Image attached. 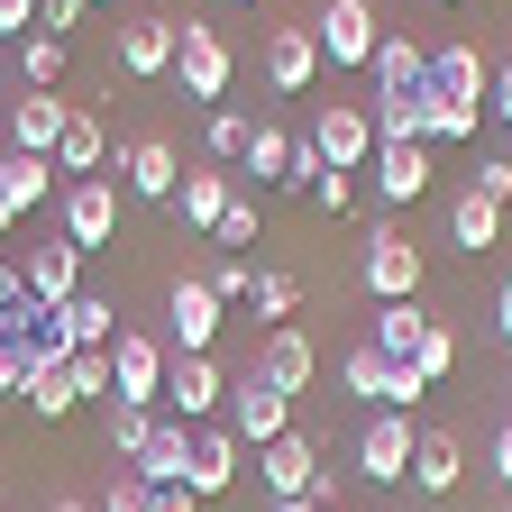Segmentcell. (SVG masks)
<instances>
[{
	"label": "cell",
	"mask_w": 512,
	"mask_h": 512,
	"mask_svg": "<svg viewBox=\"0 0 512 512\" xmlns=\"http://www.w3.org/2000/svg\"><path fill=\"white\" fill-rule=\"evenodd\" d=\"M165 375H174V348L165 339H147V330H119L110 339V403L165 412Z\"/></svg>",
	"instance_id": "cell-3"
},
{
	"label": "cell",
	"mask_w": 512,
	"mask_h": 512,
	"mask_svg": "<svg viewBox=\"0 0 512 512\" xmlns=\"http://www.w3.org/2000/svg\"><path fill=\"white\" fill-rule=\"evenodd\" d=\"M430 183H439L430 147H375V192H384V202H394V211H412V202H421Z\"/></svg>",
	"instance_id": "cell-23"
},
{
	"label": "cell",
	"mask_w": 512,
	"mask_h": 512,
	"mask_svg": "<svg viewBox=\"0 0 512 512\" xmlns=\"http://www.w3.org/2000/svg\"><path fill=\"white\" fill-rule=\"evenodd\" d=\"M339 384H348L357 403H375V412H412V403L430 394V384H421L412 366H394V357H384V348H366V339L339 357Z\"/></svg>",
	"instance_id": "cell-5"
},
{
	"label": "cell",
	"mask_w": 512,
	"mask_h": 512,
	"mask_svg": "<svg viewBox=\"0 0 512 512\" xmlns=\"http://www.w3.org/2000/svg\"><path fill=\"white\" fill-rule=\"evenodd\" d=\"M156 421H165V412H138V403H110V458H128V467H138V448L156 439Z\"/></svg>",
	"instance_id": "cell-38"
},
{
	"label": "cell",
	"mask_w": 512,
	"mask_h": 512,
	"mask_svg": "<svg viewBox=\"0 0 512 512\" xmlns=\"http://www.w3.org/2000/svg\"><path fill=\"white\" fill-rule=\"evenodd\" d=\"M110 156H119V138H110V128L92 119V110H74V119H64V138H55V174H110Z\"/></svg>",
	"instance_id": "cell-22"
},
{
	"label": "cell",
	"mask_w": 512,
	"mask_h": 512,
	"mask_svg": "<svg viewBox=\"0 0 512 512\" xmlns=\"http://www.w3.org/2000/svg\"><path fill=\"white\" fill-rule=\"evenodd\" d=\"M238 10H256V0H238Z\"/></svg>",
	"instance_id": "cell-57"
},
{
	"label": "cell",
	"mask_w": 512,
	"mask_h": 512,
	"mask_svg": "<svg viewBox=\"0 0 512 512\" xmlns=\"http://www.w3.org/2000/svg\"><path fill=\"white\" fill-rule=\"evenodd\" d=\"M275 512H320V503H311V494H284V503H275Z\"/></svg>",
	"instance_id": "cell-56"
},
{
	"label": "cell",
	"mask_w": 512,
	"mask_h": 512,
	"mask_svg": "<svg viewBox=\"0 0 512 512\" xmlns=\"http://www.w3.org/2000/svg\"><path fill=\"white\" fill-rule=\"evenodd\" d=\"M64 238H74L83 256H101V247L119 238V183H110V174L64 183Z\"/></svg>",
	"instance_id": "cell-13"
},
{
	"label": "cell",
	"mask_w": 512,
	"mask_h": 512,
	"mask_svg": "<svg viewBox=\"0 0 512 512\" xmlns=\"http://www.w3.org/2000/svg\"><path fill=\"white\" fill-rule=\"evenodd\" d=\"M467 192H485V202H494V211H503V202H512V156H485V165H476V183H467Z\"/></svg>",
	"instance_id": "cell-45"
},
{
	"label": "cell",
	"mask_w": 512,
	"mask_h": 512,
	"mask_svg": "<svg viewBox=\"0 0 512 512\" xmlns=\"http://www.w3.org/2000/svg\"><path fill=\"white\" fill-rule=\"evenodd\" d=\"M293 128H275V119H256L247 128V156H238V174H256V183H293Z\"/></svg>",
	"instance_id": "cell-27"
},
{
	"label": "cell",
	"mask_w": 512,
	"mask_h": 512,
	"mask_svg": "<svg viewBox=\"0 0 512 512\" xmlns=\"http://www.w3.org/2000/svg\"><path fill=\"white\" fill-rule=\"evenodd\" d=\"M311 202H320V211H330V220H339V211L357 202V183H348V174H330V165H320V174H311Z\"/></svg>",
	"instance_id": "cell-46"
},
{
	"label": "cell",
	"mask_w": 512,
	"mask_h": 512,
	"mask_svg": "<svg viewBox=\"0 0 512 512\" xmlns=\"http://www.w3.org/2000/svg\"><path fill=\"white\" fill-rule=\"evenodd\" d=\"M256 320H275V330H284V320L302 311V275H284V266H256Z\"/></svg>",
	"instance_id": "cell-35"
},
{
	"label": "cell",
	"mask_w": 512,
	"mask_h": 512,
	"mask_svg": "<svg viewBox=\"0 0 512 512\" xmlns=\"http://www.w3.org/2000/svg\"><path fill=\"white\" fill-rule=\"evenodd\" d=\"M156 512H202V494H192V485H165V494H156Z\"/></svg>",
	"instance_id": "cell-51"
},
{
	"label": "cell",
	"mask_w": 512,
	"mask_h": 512,
	"mask_svg": "<svg viewBox=\"0 0 512 512\" xmlns=\"http://www.w3.org/2000/svg\"><path fill=\"white\" fill-rule=\"evenodd\" d=\"M64 119H74V101H55V92H28V101H10L0 138H10V156H46V165H55V138H64Z\"/></svg>",
	"instance_id": "cell-17"
},
{
	"label": "cell",
	"mask_w": 512,
	"mask_h": 512,
	"mask_svg": "<svg viewBox=\"0 0 512 512\" xmlns=\"http://www.w3.org/2000/svg\"><path fill=\"white\" fill-rule=\"evenodd\" d=\"M64 330H74V348H110L119 339V302L110 293H74L64 302Z\"/></svg>",
	"instance_id": "cell-30"
},
{
	"label": "cell",
	"mask_w": 512,
	"mask_h": 512,
	"mask_svg": "<svg viewBox=\"0 0 512 512\" xmlns=\"http://www.w3.org/2000/svg\"><path fill=\"white\" fill-rule=\"evenodd\" d=\"M128 476H147L156 494L183 485V476H192V430H183V421H156V439L138 448V467H128Z\"/></svg>",
	"instance_id": "cell-26"
},
{
	"label": "cell",
	"mask_w": 512,
	"mask_h": 512,
	"mask_svg": "<svg viewBox=\"0 0 512 512\" xmlns=\"http://www.w3.org/2000/svg\"><path fill=\"white\" fill-rule=\"evenodd\" d=\"M37 28V0H0V37H28Z\"/></svg>",
	"instance_id": "cell-50"
},
{
	"label": "cell",
	"mask_w": 512,
	"mask_h": 512,
	"mask_svg": "<svg viewBox=\"0 0 512 512\" xmlns=\"http://www.w3.org/2000/svg\"><path fill=\"white\" fill-rule=\"evenodd\" d=\"M10 229H19V211H10V192H0V247H10Z\"/></svg>",
	"instance_id": "cell-55"
},
{
	"label": "cell",
	"mask_w": 512,
	"mask_h": 512,
	"mask_svg": "<svg viewBox=\"0 0 512 512\" xmlns=\"http://www.w3.org/2000/svg\"><path fill=\"white\" fill-rule=\"evenodd\" d=\"M46 512H101V503H83V494H55V503H46Z\"/></svg>",
	"instance_id": "cell-54"
},
{
	"label": "cell",
	"mask_w": 512,
	"mask_h": 512,
	"mask_svg": "<svg viewBox=\"0 0 512 512\" xmlns=\"http://www.w3.org/2000/svg\"><path fill=\"white\" fill-rule=\"evenodd\" d=\"M366 101H430V46L421 37H403V28H384V46H375V64H366Z\"/></svg>",
	"instance_id": "cell-10"
},
{
	"label": "cell",
	"mask_w": 512,
	"mask_h": 512,
	"mask_svg": "<svg viewBox=\"0 0 512 512\" xmlns=\"http://www.w3.org/2000/svg\"><path fill=\"white\" fill-rule=\"evenodd\" d=\"M412 375H421V384H448V375H458V330H448V320H430V330H421Z\"/></svg>",
	"instance_id": "cell-37"
},
{
	"label": "cell",
	"mask_w": 512,
	"mask_h": 512,
	"mask_svg": "<svg viewBox=\"0 0 512 512\" xmlns=\"http://www.w3.org/2000/svg\"><path fill=\"white\" fill-rule=\"evenodd\" d=\"M165 311H174V357H211V339H220V293H211V275L192 266V275H174V293H165Z\"/></svg>",
	"instance_id": "cell-11"
},
{
	"label": "cell",
	"mask_w": 512,
	"mask_h": 512,
	"mask_svg": "<svg viewBox=\"0 0 512 512\" xmlns=\"http://www.w3.org/2000/svg\"><path fill=\"white\" fill-rule=\"evenodd\" d=\"M247 128H256V119L220 101V110L202 119V156H211V165H238V156H247Z\"/></svg>",
	"instance_id": "cell-36"
},
{
	"label": "cell",
	"mask_w": 512,
	"mask_h": 512,
	"mask_svg": "<svg viewBox=\"0 0 512 512\" xmlns=\"http://www.w3.org/2000/svg\"><path fill=\"white\" fill-rule=\"evenodd\" d=\"M266 83H275V92H311V83H320L311 28H266Z\"/></svg>",
	"instance_id": "cell-24"
},
{
	"label": "cell",
	"mask_w": 512,
	"mask_h": 512,
	"mask_svg": "<svg viewBox=\"0 0 512 512\" xmlns=\"http://www.w3.org/2000/svg\"><path fill=\"white\" fill-rule=\"evenodd\" d=\"M19 384H28V339L0 330V394H19Z\"/></svg>",
	"instance_id": "cell-47"
},
{
	"label": "cell",
	"mask_w": 512,
	"mask_h": 512,
	"mask_svg": "<svg viewBox=\"0 0 512 512\" xmlns=\"http://www.w3.org/2000/svg\"><path fill=\"white\" fill-rule=\"evenodd\" d=\"M494 92V64L476 46H430V101H485Z\"/></svg>",
	"instance_id": "cell-21"
},
{
	"label": "cell",
	"mask_w": 512,
	"mask_h": 512,
	"mask_svg": "<svg viewBox=\"0 0 512 512\" xmlns=\"http://www.w3.org/2000/svg\"><path fill=\"white\" fill-rule=\"evenodd\" d=\"M202 275H211V293H220V302H247V293H256V256H211Z\"/></svg>",
	"instance_id": "cell-40"
},
{
	"label": "cell",
	"mask_w": 512,
	"mask_h": 512,
	"mask_svg": "<svg viewBox=\"0 0 512 512\" xmlns=\"http://www.w3.org/2000/svg\"><path fill=\"white\" fill-rule=\"evenodd\" d=\"M101 512H156V485H147V476H119V485L101 494Z\"/></svg>",
	"instance_id": "cell-44"
},
{
	"label": "cell",
	"mask_w": 512,
	"mask_h": 512,
	"mask_svg": "<svg viewBox=\"0 0 512 512\" xmlns=\"http://www.w3.org/2000/svg\"><path fill=\"white\" fill-rule=\"evenodd\" d=\"M37 320V293H28V275L19 266H0V330H28Z\"/></svg>",
	"instance_id": "cell-41"
},
{
	"label": "cell",
	"mask_w": 512,
	"mask_h": 512,
	"mask_svg": "<svg viewBox=\"0 0 512 512\" xmlns=\"http://www.w3.org/2000/svg\"><path fill=\"white\" fill-rule=\"evenodd\" d=\"M357 275H366L375 302H421V247H412V229H403V220H375Z\"/></svg>",
	"instance_id": "cell-4"
},
{
	"label": "cell",
	"mask_w": 512,
	"mask_h": 512,
	"mask_svg": "<svg viewBox=\"0 0 512 512\" xmlns=\"http://www.w3.org/2000/svg\"><path fill=\"white\" fill-rule=\"evenodd\" d=\"M412 448H421L412 412H375V421L357 430V476H366V485H412Z\"/></svg>",
	"instance_id": "cell-8"
},
{
	"label": "cell",
	"mask_w": 512,
	"mask_h": 512,
	"mask_svg": "<svg viewBox=\"0 0 512 512\" xmlns=\"http://www.w3.org/2000/svg\"><path fill=\"white\" fill-rule=\"evenodd\" d=\"M311 147H320V165H330V174L375 165V119H366V101H320V110H311Z\"/></svg>",
	"instance_id": "cell-7"
},
{
	"label": "cell",
	"mask_w": 512,
	"mask_h": 512,
	"mask_svg": "<svg viewBox=\"0 0 512 512\" xmlns=\"http://www.w3.org/2000/svg\"><path fill=\"white\" fill-rule=\"evenodd\" d=\"M110 174H119V192H138V202H174V183H183V156H174L165 138H119Z\"/></svg>",
	"instance_id": "cell-14"
},
{
	"label": "cell",
	"mask_w": 512,
	"mask_h": 512,
	"mask_svg": "<svg viewBox=\"0 0 512 512\" xmlns=\"http://www.w3.org/2000/svg\"><path fill=\"white\" fill-rule=\"evenodd\" d=\"M448 238H458L467 256H485V247L503 238V211L485 202V192H458V202H448Z\"/></svg>",
	"instance_id": "cell-29"
},
{
	"label": "cell",
	"mask_w": 512,
	"mask_h": 512,
	"mask_svg": "<svg viewBox=\"0 0 512 512\" xmlns=\"http://www.w3.org/2000/svg\"><path fill=\"white\" fill-rule=\"evenodd\" d=\"M0 192H10V211L28 220L46 192H55V165H46V156H0Z\"/></svg>",
	"instance_id": "cell-31"
},
{
	"label": "cell",
	"mask_w": 512,
	"mask_h": 512,
	"mask_svg": "<svg viewBox=\"0 0 512 512\" xmlns=\"http://www.w3.org/2000/svg\"><path fill=\"white\" fill-rule=\"evenodd\" d=\"M311 46H320V64H330V74H366V64H375V46H384L375 0H320Z\"/></svg>",
	"instance_id": "cell-2"
},
{
	"label": "cell",
	"mask_w": 512,
	"mask_h": 512,
	"mask_svg": "<svg viewBox=\"0 0 512 512\" xmlns=\"http://www.w3.org/2000/svg\"><path fill=\"white\" fill-rule=\"evenodd\" d=\"M211 238H220L229 256H247V247H256V202H247V192H238V202L220 211V229H211Z\"/></svg>",
	"instance_id": "cell-43"
},
{
	"label": "cell",
	"mask_w": 512,
	"mask_h": 512,
	"mask_svg": "<svg viewBox=\"0 0 512 512\" xmlns=\"http://www.w3.org/2000/svg\"><path fill=\"white\" fill-rule=\"evenodd\" d=\"M19 275H28V293H37V311H64V302L83 293V247H74V238H46V247L19 256Z\"/></svg>",
	"instance_id": "cell-15"
},
{
	"label": "cell",
	"mask_w": 512,
	"mask_h": 512,
	"mask_svg": "<svg viewBox=\"0 0 512 512\" xmlns=\"http://www.w3.org/2000/svg\"><path fill=\"white\" fill-rule=\"evenodd\" d=\"M494 330L512 339V275H503V293H494Z\"/></svg>",
	"instance_id": "cell-53"
},
{
	"label": "cell",
	"mask_w": 512,
	"mask_h": 512,
	"mask_svg": "<svg viewBox=\"0 0 512 512\" xmlns=\"http://www.w3.org/2000/svg\"><path fill=\"white\" fill-rule=\"evenodd\" d=\"M19 339H28V366H64V357H74V330H64V311H37Z\"/></svg>",
	"instance_id": "cell-39"
},
{
	"label": "cell",
	"mask_w": 512,
	"mask_h": 512,
	"mask_svg": "<svg viewBox=\"0 0 512 512\" xmlns=\"http://www.w3.org/2000/svg\"><path fill=\"white\" fill-rule=\"evenodd\" d=\"M256 476H266V494H275V503H284V494H311V476H320L311 430H284L275 448H256Z\"/></svg>",
	"instance_id": "cell-20"
},
{
	"label": "cell",
	"mask_w": 512,
	"mask_h": 512,
	"mask_svg": "<svg viewBox=\"0 0 512 512\" xmlns=\"http://www.w3.org/2000/svg\"><path fill=\"white\" fill-rule=\"evenodd\" d=\"M494 476L512 485V421H494Z\"/></svg>",
	"instance_id": "cell-52"
},
{
	"label": "cell",
	"mask_w": 512,
	"mask_h": 512,
	"mask_svg": "<svg viewBox=\"0 0 512 512\" xmlns=\"http://www.w3.org/2000/svg\"><path fill=\"white\" fill-rule=\"evenodd\" d=\"M64 375H74V394H83V403L110 394V348H74V357H64Z\"/></svg>",
	"instance_id": "cell-42"
},
{
	"label": "cell",
	"mask_w": 512,
	"mask_h": 512,
	"mask_svg": "<svg viewBox=\"0 0 512 512\" xmlns=\"http://www.w3.org/2000/svg\"><path fill=\"white\" fill-rule=\"evenodd\" d=\"M256 375H266L275 384V394H311V384H320V348H311V330H302V320H284V330H266V339H256V357H247Z\"/></svg>",
	"instance_id": "cell-9"
},
{
	"label": "cell",
	"mask_w": 512,
	"mask_h": 512,
	"mask_svg": "<svg viewBox=\"0 0 512 512\" xmlns=\"http://www.w3.org/2000/svg\"><path fill=\"white\" fill-rule=\"evenodd\" d=\"M238 458H247L238 430H229V421H202V430H192V476H183V485L211 503V494H229V485H238Z\"/></svg>",
	"instance_id": "cell-19"
},
{
	"label": "cell",
	"mask_w": 512,
	"mask_h": 512,
	"mask_svg": "<svg viewBox=\"0 0 512 512\" xmlns=\"http://www.w3.org/2000/svg\"><path fill=\"white\" fill-rule=\"evenodd\" d=\"M83 10H92V0H37V28L64 37V28H83Z\"/></svg>",
	"instance_id": "cell-48"
},
{
	"label": "cell",
	"mask_w": 512,
	"mask_h": 512,
	"mask_svg": "<svg viewBox=\"0 0 512 512\" xmlns=\"http://www.w3.org/2000/svg\"><path fill=\"white\" fill-rule=\"evenodd\" d=\"M229 202H238V174H220V165H183V183H174V202H165V211H174L183 229H202V238H211Z\"/></svg>",
	"instance_id": "cell-18"
},
{
	"label": "cell",
	"mask_w": 512,
	"mask_h": 512,
	"mask_svg": "<svg viewBox=\"0 0 512 512\" xmlns=\"http://www.w3.org/2000/svg\"><path fill=\"white\" fill-rule=\"evenodd\" d=\"M64 64H74V46H64V37H46V28H28V46H19L28 92H55V83H64Z\"/></svg>",
	"instance_id": "cell-33"
},
{
	"label": "cell",
	"mask_w": 512,
	"mask_h": 512,
	"mask_svg": "<svg viewBox=\"0 0 512 512\" xmlns=\"http://www.w3.org/2000/svg\"><path fill=\"white\" fill-rule=\"evenodd\" d=\"M458 476H467V439H458V430H421L412 485H421V494H458Z\"/></svg>",
	"instance_id": "cell-25"
},
{
	"label": "cell",
	"mask_w": 512,
	"mask_h": 512,
	"mask_svg": "<svg viewBox=\"0 0 512 512\" xmlns=\"http://www.w3.org/2000/svg\"><path fill=\"white\" fill-rule=\"evenodd\" d=\"M229 430H238V448H275L293 430V394H275L256 366H238L229 375Z\"/></svg>",
	"instance_id": "cell-6"
},
{
	"label": "cell",
	"mask_w": 512,
	"mask_h": 512,
	"mask_svg": "<svg viewBox=\"0 0 512 512\" xmlns=\"http://www.w3.org/2000/svg\"><path fill=\"white\" fill-rule=\"evenodd\" d=\"M485 119L512 138V64H494V92H485Z\"/></svg>",
	"instance_id": "cell-49"
},
{
	"label": "cell",
	"mask_w": 512,
	"mask_h": 512,
	"mask_svg": "<svg viewBox=\"0 0 512 512\" xmlns=\"http://www.w3.org/2000/svg\"><path fill=\"white\" fill-rule=\"evenodd\" d=\"M476 119H485V101H430L421 147H476Z\"/></svg>",
	"instance_id": "cell-32"
},
{
	"label": "cell",
	"mask_w": 512,
	"mask_h": 512,
	"mask_svg": "<svg viewBox=\"0 0 512 512\" xmlns=\"http://www.w3.org/2000/svg\"><path fill=\"white\" fill-rule=\"evenodd\" d=\"M119 74L128 83H156V74H174V19H156V10H138V19H119Z\"/></svg>",
	"instance_id": "cell-16"
},
{
	"label": "cell",
	"mask_w": 512,
	"mask_h": 512,
	"mask_svg": "<svg viewBox=\"0 0 512 512\" xmlns=\"http://www.w3.org/2000/svg\"><path fill=\"white\" fill-rule=\"evenodd\" d=\"M220 403H229V366L220 357H174V375H165V421L202 430Z\"/></svg>",
	"instance_id": "cell-12"
},
{
	"label": "cell",
	"mask_w": 512,
	"mask_h": 512,
	"mask_svg": "<svg viewBox=\"0 0 512 512\" xmlns=\"http://www.w3.org/2000/svg\"><path fill=\"white\" fill-rule=\"evenodd\" d=\"M174 74H183V101L220 110L229 83H238V55H229V37L211 19H174Z\"/></svg>",
	"instance_id": "cell-1"
},
{
	"label": "cell",
	"mask_w": 512,
	"mask_h": 512,
	"mask_svg": "<svg viewBox=\"0 0 512 512\" xmlns=\"http://www.w3.org/2000/svg\"><path fill=\"white\" fill-rule=\"evenodd\" d=\"M19 403H37V421H64L83 394H74V375L64 366H28V384H19Z\"/></svg>",
	"instance_id": "cell-34"
},
{
	"label": "cell",
	"mask_w": 512,
	"mask_h": 512,
	"mask_svg": "<svg viewBox=\"0 0 512 512\" xmlns=\"http://www.w3.org/2000/svg\"><path fill=\"white\" fill-rule=\"evenodd\" d=\"M421 330H430V311H421V302H375V330H366V348H384L394 366H412Z\"/></svg>",
	"instance_id": "cell-28"
}]
</instances>
